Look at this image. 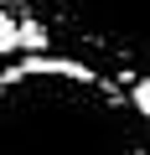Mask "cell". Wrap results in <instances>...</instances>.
I'll use <instances>...</instances> for the list:
<instances>
[{
    "mask_svg": "<svg viewBox=\"0 0 150 155\" xmlns=\"http://www.w3.org/2000/svg\"><path fill=\"white\" fill-rule=\"evenodd\" d=\"M21 47H26L31 57H42V52L52 47V31H47V21H21Z\"/></svg>",
    "mask_w": 150,
    "mask_h": 155,
    "instance_id": "3",
    "label": "cell"
},
{
    "mask_svg": "<svg viewBox=\"0 0 150 155\" xmlns=\"http://www.w3.org/2000/svg\"><path fill=\"white\" fill-rule=\"evenodd\" d=\"M16 47H21V21H16L11 11H0V57L16 52Z\"/></svg>",
    "mask_w": 150,
    "mask_h": 155,
    "instance_id": "4",
    "label": "cell"
},
{
    "mask_svg": "<svg viewBox=\"0 0 150 155\" xmlns=\"http://www.w3.org/2000/svg\"><path fill=\"white\" fill-rule=\"evenodd\" d=\"M129 104L150 119V78H135V88H129Z\"/></svg>",
    "mask_w": 150,
    "mask_h": 155,
    "instance_id": "5",
    "label": "cell"
},
{
    "mask_svg": "<svg viewBox=\"0 0 150 155\" xmlns=\"http://www.w3.org/2000/svg\"><path fill=\"white\" fill-rule=\"evenodd\" d=\"M47 31L119 78L150 72V0H36Z\"/></svg>",
    "mask_w": 150,
    "mask_h": 155,
    "instance_id": "2",
    "label": "cell"
},
{
    "mask_svg": "<svg viewBox=\"0 0 150 155\" xmlns=\"http://www.w3.org/2000/svg\"><path fill=\"white\" fill-rule=\"evenodd\" d=\"M0 155H150L145 114L98 67L42 52L0 72Z\"/></svg>",
    "mask_w": 150,
    "mask_h": 155,
    "instance_id": "1",
    "label": "cell"
}]
</instances>
